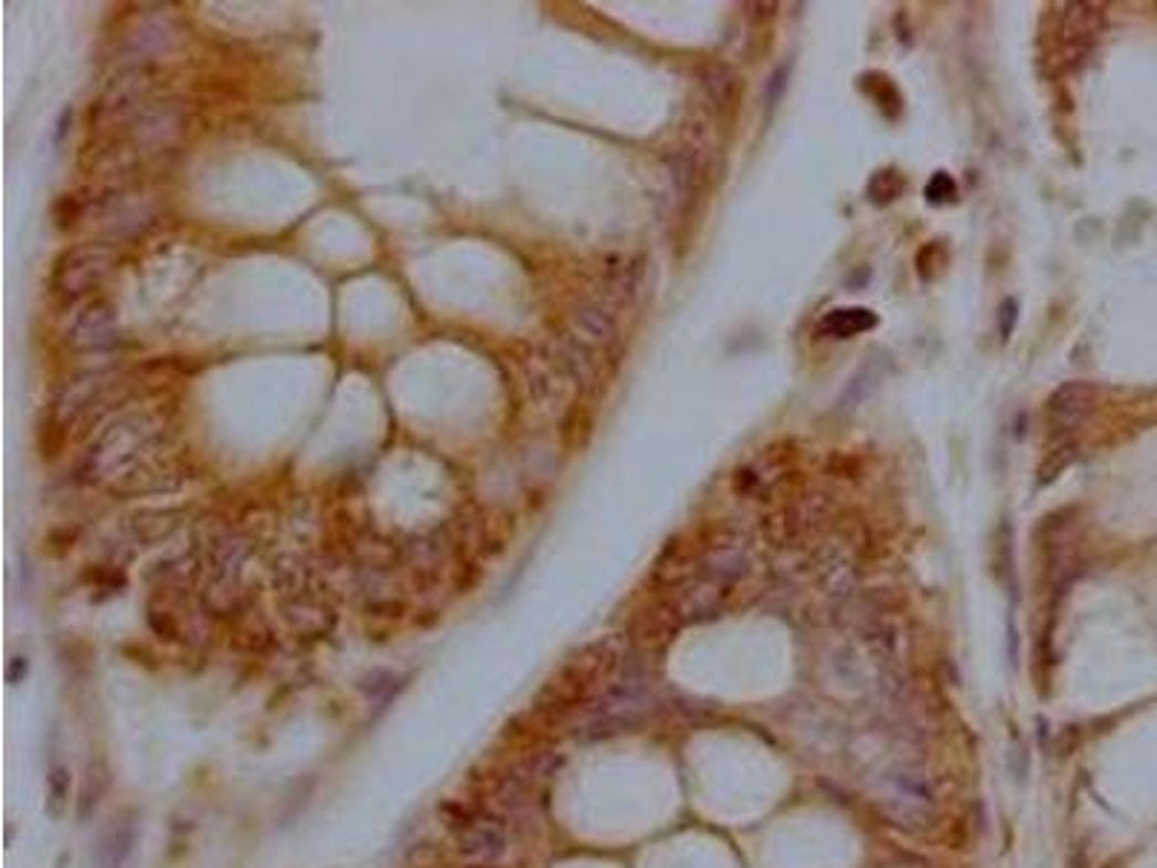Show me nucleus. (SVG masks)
Returning <instances> with one entry per match:
<instances>
[{
    "label": "nucleus",
    "mask_w": 1157,
    "mask_h": 868,
    "mask_svg": "<svg viewBox=\"0 0 1157 868\" xmlns=\"http://www.w3.org/2000/svg\"><path fill=\"white\" fill-rule=\"evenodd\" d=\"M160 426L145 414L114 420L84 455L82 475L87 480H123L151 457Z\"/></svg>",
    "instance_id": "1"
},
{
    "label": "nucleus",
    "mask_w": 1157,
    "mask_h": 868,
    "mask_svg": "<svg viewBox=\"0 0 1157 868\" xmlns=\"http://www.w3.org/2000/svg\"><path fill=\"white\" fill-rule=\"evenodd\" d=\"M107 269H110V250L93 244L76 246L64 252L62 261L55 264L53 293L64 301H76L84 293L99 287Z\"/></svg>",
    "instance_id": "2"
},
{
    "label": "nucleus",
    "mask_w": 1157,
    "mask_h": 868,
    "mask_svg": "<svg viewBox=\"0 0 1157 868\" xmlns=\"http://www.w3.org/2000/svg\"><path fill=\"white\" fill-rule=\"evenodd\" d=\"M457 854L469 862H496L507 851V830L496 816H469L455 834Z\"/></svg>",
    "instance_id": "3"
},
{
    "label": "nucleus",
    "mask_w": 1157,
    "mask_h": 868,
    "mask_svg": "<svg viewBox=\"0 0 1157 868\" xmlns=\"http://www.w3.org/2000/svg\"><path fill=\"white\" fill-rule=\"evenodd\" d=\"M1096 403V389L1091 382H1065L1048 400V423L1057 434L1080 428Z\"/></svg>",
    "instance_id": "4"
},
{
    "label": "nucleus",
    "mask_w": 1157,
    "mask_h": 868,
    "mask_svg": "<svg viewBox=\"0 0 1157 868\" xmlns=\"http://www.w3.org/2000/svg\"><path fill=\"white\" fill-rule=\"evenodd\" d=\"M116 316L107 301H93L78 313L67 330V345L76 351H99L114 342Z\"/></svg>",
    "instance_id": "5"
},
{
    "label": "nucleus",
    "mask_w": 1157,
    "mask_h": 868,
    "mask_svg": "<svg viewBox=\"0 0 1157 868\" xmlns=\"http://www.w3.org/2000/svg\"><path fill=\"white\" fill-rule=\"evenodd\" d=\"M680 623H683V614H680V608L675 605V600L662 602V605L646 611V614L637 620L631 641L640 648H660L671 641V634L678 632Z\"/></svg>",
    "instance_id": "6"
},
{
    "label": "nucleus",
    "mask_w": 1157,
    "mask_h": 868,
    "mask_svg": "<svg viewBox=\"0 0 1157 868\" xmlns=\"http://www.w3.org/2000/svg\"><path fill=\"white\" fill-rule=\"evenodd\" d=\"M1100 30H1103V12H1100V7H1089V3H1071V7H1065L1062 30L1059 32H1062V44H1065L1071 53H1085Z\"/></svg>",
    "instance_id": "7"
},
{
    "label": "nucleus",
    "mask_w": 1157,
    "mask_h": 868,
    "mask_svg": "<svg viewBox=\"0 0 1157 868\" xmlns=\"http://www.w3.org/2000/svg\"><path fill=\"white\" fill-rule=\"evenodd\" d=\"M105 385L107 382L102 373H87L82 380L70 382L67 389H64V394L55 400V420L64 423V426L73 423L87 405H93V400L99 396V391L105 389Z\"/></svg>",
    "instance_id": "8"
},
{
    "label": "nucleus",
    "mask_w": 1157,
    "mask_h": 868,
    "mask_svg": "<svg viewBox=\"0 0 1157 868\" xmlns=\"http://www.w3.org/2000/svg\"><path fill=\"white\" fill-rule=\"evenodd\" d=\"M573 330L578 345H605L614 339V319L602 305H582L573 313Z\"/></svg>",
    "instance_id": "9"
},
{
    "label": "nucleus",
    "mask_w": 1157,
    "mask_h": 868,
    "mask_svg": "<svg viewBox=\"0 0 1157 868\" xmlns=\"http://www.w3.org/2000/svg\"><path fill=\"white\" fill-rule=\"evenodd\" d=\"M877 328V316L862 307H848V310H834L819 321V334L830 339H851L857 334Z\"/></svg>",
    "instance_id": "10"
},
{
    "label": "nucleus",
    "mask_w": 1157,
    "mask_h": 868,
    "mask_svg": "<svg viewBox=\"0 0 1157 868\" xmlns=\"http://www.w3.org/2000/svg\"><path fill=\"white\" fill-rule=\"evenodd\" d=\"M134 843H137V834L130 825H119V828H110L105 837L99 839L96 846V866L99 868H125L134 854Z\"/></svg>",
    "instance_id": "11"
},
{
    "label": "nucleus",
    "mask_w": 1157,
    "mask_h": 868,
    "mask_svg": "<svg viewBox=\"0 0 1157 868\" xmlns=\"http://www.w3.org/2000/svg\"><path fill=\"white\" fill-rule=\"evenodd\" d=\"M70 800V773L64 768H53L46 776V814L59 819Z\"/></svg>",
    "instance_id": "12"
},
{
    "label": "nucleus",
    "mask_w": 1157,
    "mask_h": 868,
    "mask_svg": "<svg viewBox=\"0 0 1157 868\" xmlns=\"http://www.w3.org/2000/svg\"><path fill=\"white\" fill-rule=\"evenodd\" d=\"M105 791H107V770H105V764H93V768L87 770V779H84L82 800H78V816H82V819H87V816H91V811L96 805H99L102 793H105Z\"/></svg>",
    "instance_id": "13"
},
{
    "label": "nucleus",
    "mask_w": 1157,
    "mask_h": 868,
    "mask_svg": "<svg viewBox=\"0 0 1157 868\" xmlns=\"http://www.w3.org/2000/svg\"><path fill=\"white\" fill-rule=\"evenodd\" d=\"M926 198L935 200V203H944V200L955 198V183H952V177L944 174V171L932 177V183L926 186Z\"/></svg>",
    "instance_id": "14"
},
{
    "label": "nucleus",
    "mask_w": 1157,
    "mask_h": 868,
    "mask_svg": "<svg viewBox=\"0 0 1157 868\" xmlns=\"http://www.w3.org/2000/svg\"><path fill=\"white\" fill-rule=\"evenodd\" d=\"M1016 319H1019V305L1012 301V298H1007L1005 305H1001V316H998V328H1001V336H1010L1012 328H1016Z\"/></svg>",
    "instance_id": "15"
},
{
    "label": "nucleus",
    "mask_w": 1157,
    "mask_h": 868,
    "mask_svg": "<svg viewBox=\"0 0 1157 868\" xmlns=\"http://www.w3.org/2000/svg\"><path fill=\"white\" fill-rule=\"evenodd\" d=\"M23 675H26V660H23V657H15V660H12V666H9V671H7V680H9V684H18V680H21Z\"/></svg>",
    "instance_id": "16"
}]
</instances>
